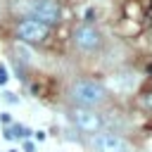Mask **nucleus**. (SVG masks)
<instances>
[{
    "label": "nucleus",
    "instance_id": "obj_1",
    "mask_svg": "<svg viewBox=\"0 0 152 152\" xmlns=\"http://www.w3.org/2000/svg\"><path fill=\"white\" fill-rule=\"evenodd\" d=\"M71 97L81 107H95L104 102V88L95 81H76L71 86Z\"/></svg>",
    "mask_w": 152,
    "mask_h": 152
},
{
    "label": "nucleus",
    "instance_id": "obj_2",
    "mask_svg": "<svg viewBox=\"0 0 152 152\" xmlns=\"http://www.w3.org/2000/svg\"><path fill=\"white\" fill-rule=\"evenodd\" d=\"M31 19L50 26L62 19V7L57 0H33L31 2Z\"/></svg>",
    "mask_w": 152,
    "mask_h": 152
},
{
    "label": "nucleus",
    "instance_id": "obj_3",
    "mask_svg": "<svg viewBox=\"0 0 152 152\" xmlns=\"http://www.w3.org/2000/svg\"><path fill=\"white\" fill-rule=\"evenodd\" d=\"M17 33H19V38L24 43H43L48 38V33H50V26H45V24H40V21H36V19L28 17L24 21H19Z\"/></svg>",
    "mask_w": 152,
    "mask_h": 152
},
{
    "label": "nucleus",
    "instance_id": "obj_4",
    "mask_svg": "<svg viewBox=\"0 0 152 152\" xmlns=\"http://www.w3.org/2000/svg\"><path fill=\"white\" fill-rule=\"evenodd\" d=\"M71 119H74L76 128L83 131V133H97V131L102 128V116H100L95 109H88V107H83V109H74Z\"/></svg>",
    "mask_w": 152,
    "mask_h": 152
},
{
    "label": "nucleus",
    "instance_id": "obj_5",
    "mask_svg": "<svg viewBox=\"0 0 152 152\" xmlns=\"http://www.w3.org/2000/svg\"><path fill=\"white\" fill-rule=\"evenodd\" d=\"M74 43H76L78 50L93 52V50H97V48L102 45V36H100V31L93 28V26H78V28L74 31Z\"/></svg>",
    "mask_w": 152,
    "mask_h": 152
},
{
    "label": "nucleus",
    "instance_id": "obj_6",
    "mask_svg": "<svg viewBox=\"0 0 152 152\" xmlns=\"http://www.w3.org/2000/svg\"><path fill=\"white\" fill-rule=\"evenodd\" d=\"M93 147L95 152H131V145L116 133H97Z\"/></svg>",
    "mask_w": 152,
    "mask_h": 152
},
{
    "label": "nucleus",
    "instance_id": "obj_7",
    "mask_svg": "<svg viewBox=\"0 0 152 152\" xmlns=\"http://www.w3.org/2000/svg\"><path fill=\"white\" fill-rule=\"evenodd\" d=\"M142 107H145L147 112H152V93H147V95L142 97Z\"/></svg>",
    "mask_w": 152,
    "mask_h": 152
},
{
    "label": "nucleus",
    "instance_id": "obj_8",
    "mask_svg": "<svg viewBox=\"0 0 152 152\" xmlns=\"http://www.w3.org/2000/svg\"><path fill=\"white\" fill-rule=\"evenodd\" d=\"M5 83H7V69L0 64V86H5Z\"/></svg>",
    "mask_w": 152,
    "mask_h": 152
},
{
    "label": "nucleus",
    "instance_id": "obj_9",
    "mask_svg": "<svg viewBox=\"0 0 152 152\" xmlns=\"http://www.w3.org/2000/svg\"><path fill=\"white\" fill-rule=\"evenodd\" d=\"M36 147H33V142H24V152H33Z\"/></svg>",
    "mask_w": 152,
    "mask_h": 152
}]
</instances>
